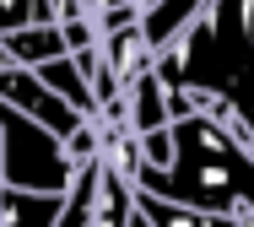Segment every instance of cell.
<instances>
[{"label": "cell", "mask_w": 254, "mask_h": 227, "mask_svg": "<svg viewBox=\"0 0 254 227\" xmlns=\"http://www.w3.org/2000/svg\"><path fill=\"white\" fill-rule=\"evenodd\" d=\"M135 195L216 217H254V146H244L211 114L190 109L173 119V163L135 168Z\"/></svg>", "instance_id": "cell-1"}, {"label": "cell", "mask_w": 254, "mask_h": 227, "mask_svg": "<svg viewBox=\"0 0 254 227\" xmlns=\"http://www.w3.org/2000/svg\"><path fill=\"white\" fill-rule=\"evenodd\" d=\"M70 157L65 141L33 124L27 114L0 103V189H33V195H65L70 189Z\"/></svg>", "instance_id": "cell-2"}, {"label": "cell", "mask_w": 254, "mask_h": 227, "mask_svg": "<svg viewBox=\"0 0 254 227\" xmlns=\"http://www.w3.org/2000/svg\"><path fill=\"white\" fill-rule=\"evenodd\" d=\"M0 103H5V109H16V114H27L33 124H44V130L60 135V141L81 124V114L65 109L49 87H44L33 70H22V65H0Z\"/></svg>", "instance_id": "cell-3"}, {"label": "cell", "mask_w": 254, "mask_h": 227, "mask_svg": "<svg viewBox=\"0 0 254 227\" xmlns=\"http://www.w3.org/2000/svg\"><path fill=\"white\" fill-rule=\"evenodd\" d=\"M211 0H135V27H141V38H146V49H168L195 16H200Z\"/></svg>", "instance_id": "cell-4"}, {"label": "cell", "mask_w": 254, "mask_h": 227, "mask_svg": "<svg viewBox=\"0 0 254 227\" xmlns=\"http://www.w3.org/2000/svg\"><path fill=\"white\" fill-rule=\"evenodd\" d=\"M0 44H5V59L22 65V70H38L44 59L65 55V38H60L54 22H27V27H16V33H0Z\"/></svg>", "instance_id": "cell-5"}, {"label": "cell", "mask_w": 254, "mask_h": 227, "mask_svg": "<svg viewBox=\"0 0 254 227\" xmlns=\"http://www.w3.org/2000/svg\"><path fill=\"white\" fill-rule=\"evenodd\" d=\"M65 195H33V189H0V227H54Z\"/></svg>", "instance_id": "cell-6"}, {"label": "cell", "mask_w": 254, "mask_h": 227, "mask_svg": "<svg viewBox=\"0 0 254 227\" xmlns=\"http://www.w3.org/2000/svg\"><path fill=\"white\" fill-rule=\"evenodd\" d=\"M135 211L146 227H254V217H216V211H190V206H168L152 195H135Z\"/></svg>", "instance_id": "cell-7"}, {"label": "cell", "mask_w": 254, "mask_h": 227, "mask_svg": "<svg viewBox=\"0 0 254 227\" xmlns=\"http://www.w3.org/2000/svg\"><path fill=\"white\" fill-rule=\"evenodd\" d=\"M27 22H54L49 0H0V33H16Z\"/></svg>", "instance_id": "cell-8"}, {"label": "cell", "mask_w": 254, "mask_h": 227, "mask_svg": "<svg viewBox=\"0 0 254 227\" xmlns=\"http://www.w3.org/2000/svg\"><path fill=\"white\" fill-rule=\"evenodd\" d=\"M87 5V16L103 22V16H114V11H135V0H81Z\"/></svg>", "instance_id": "cell-9"}, {"label": "cell", "mask_w": 254, "mask_h": 227, "mask_svg": "<svg viewBox=\"0 0 254 227\" xmlns=\"http://www.w3.org/2000/svg\"><path fill=\"white\" fill-rule=\"evenodd\" d=\"M0 65H11V59H5V44H0Z\"/></svg>", "instance_id": "cell-10"}, {"label": "cell", "mask_w": 254, "mask_h": 227, "mask_svg": "<svg viewBox=\"0 0 254 227\" xmlns=\"http://www.w3.org/2000/svg\"><path fill=\"white\" fill-rule=\"evenodd\" d=\"M130 227H146V222H141V211H135V222H130Z\"/></svg>", "instance_id": "cell-11"}]
</instances>
